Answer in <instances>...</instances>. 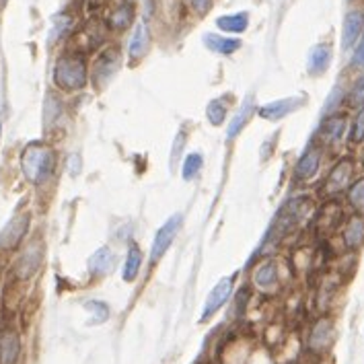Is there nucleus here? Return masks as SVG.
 Masks as SVG:
<instances>
[{"label":"nucleus","mask_w":364,"mask_h":364,"mask_svg":"<svg viewBox=\"0 0 364 364\" xmlns=\"http://www.w3.org/2000/svg\"><path fill=\"white\" fill-rule=\"evenodd\" d=\"M56 151L45 142H29L21 153V171L25 182L31 185H43L56 173Z\"/></svg>","instance_id":"obj_1"},{"label":"nucleus","mask_w":364,"mask_h":364,"mask_svg":"<svg viewBox=\"0 0 364 364\" xmlns=\"http://www.w3.org/2000/svg\"><path fill=\"white\" fill-rule=\"evenodd\" d=\"M91 70L81 52H64L54 66V85L64 93H76L87 87Z\"/></svg>","instance_id":"obj_2"},{"label":"nucleus","mask_w":364,"mask_h":364,"mask_svg":"<svg viewBox=\"0 0 364 364\" xmlns=\"http://www.w3.org/2000/svg\"><path fill=\"white\" fill-rule=\"evenodd\" d=\"M313 212V200L309 195H295L290 197L280 212L276 214L274 226L272 231L266 235L264 243H272L276 245L282 237H286L288 233H292L295 228H299L303 224V220Z\"/></svg>","instance_id":"obj_3"},{"label":"nucleus","mask_w":364,"mask_h":364,"mask_svg":"<svg viewBox=\"0 0 364 364\" xmlns=\"http://www.w3.org/2000/svg\"><path fill=\"white\" fill-rule=\"evenodd\" d=\"M356 180V161L352 157H340L328 171L325 180L321 182L319 195L323 200H338L346 193L350 183Z\"/></svg>","instance_id":"obj_4"},{"label":"nucleus","mask_w":364,"mask_h":364,"mask_svg":"<svg viewBox=\"0 0 364 364\" xmlns=\"http://www.w3.org/2000/svg\"><path fill=\"white\" fill-rule=\"evenodd\" d=\"M122 68L120 45H105L91 64V83L97 91H103Z\"/></svg>","instance_id":"obj_5"},{"label":"nucleus","mask_w":364,"mask_h":364,"mask_svg":"<svg viewBox=\"0 0 364 364\" xmlns=\"http://www.w3.org/2000/svg\"><path fill=\"white\" fill-rule=\"evenodd\" d=\"M323 159H325V149H323L317 140H313V142L301 153V157L297 159L295 169H292V180L299 183V185L313 183L319 178V173H321Z\"/></svg>","instance_id":"obj_6"},{"label":"nucleus","mask_w":364,"mask_h":364,"mask_svg":"<svg viewBox=\"0 0 364 364\" xmlns=\"http://www.w3.org/2000/svg\"><path fill=\"white\" fill-rule=\"evenodd\" d=\"M348 126L350 120L346 114L336 111L330 116H323L315 134V140L323 147V149H338L346 138H348Z\"/></svg>","instance_id":"obj_7"},{"label":"nucleus","mask_w":364,"mask_h":364,"mask_svg":"<svg viewBox=\"0 0 364 364\" xmlns=\"http://www.w3.org/2000/svg\"><path fill=\"white\" fill-rule=\"evenodd\" d=\"M183 226V214L182 212H175L171 214L155 233V239H153V245H151V266H157L165 255L167 251L171 249L173 241L178 239L180 231Z\"/></svg>","instance_id":"obj_8"},{"label":"nucleus","mask_w":364,"mask_h":364,"mask_svg":"<svg viewBox=\"0 0 364 364\" xmlns=\"http://www.w3.org/2000/svg\"><path fill=\"white\" fill-rule=\"evenodd\" d=\"M45 257V247L41 241L33 239L29 245H25L14 261V276L19 280H29L37 274V270L41 268Z\"/></svg>","instance_id":"obj_9"},{"label":"nucleus","mask_w":364,"mask_h":364,"mask_svg":"<svg viewBox=\"0 0 364 364\" xmlns=\"http://www.w3.org/2000/svg\"><path fill=\"white\" fill-rule=\"evenodd\" d=\"M307 105V97L303 95H295V97H282L270 103H264L257 107L255 116H259L266 122H280L292 114H297L299 109H303Z\"/></svg>","instance_id":"obj_10"},{"label":"nucleus","mask_w":364,"mask_h":364,"mask_svg":"<svg viewBox=\"0 0 364 364\" xmlns=\"http://www.w3.org/2000/svg\"><path fill=\"white\" fill-rule=\"evenodd\" d=\"M31 226V212H17L0 231V251H14L27 237Z\"/></svg>","instance_id":"obj_11"},{"label":"nucleus","mask_w":364,"mask_h":364,"mask_svg":"<svg viewBox=\"0 0 364 364\" xmlns=\"http://www.w3.org/2000/svg\"><path fill=\"white\" fill-rule=\"evenodd\" d=\"M334 340H336V323H334V319L332 317H319L313 323L311 332H309L307 348H309V352H313L317 356H323L334 346Z\"/></svg>","instance_id":"obj_12"},{"label":"nucleus","mask_w":364,"mask_h":364,"mask_svg":"<svg viewBox=\"0 0 364 364\" xmlns=\"http://www.w3.org/2000/svg\"><path fill=\"white\" fill-rule=\"evenodd\" d=\"M233 288H235V276H224V278H220V280L214 284V288L210 290V295H208V299H206V303H204L200 321H208L210 317H214V315L228 303V299H231V295H233Z\"/></svg>","instance_id":"obj_13"},{"label":"nucleus","mask_w":364,"mask_h":364,"mask_svg":"<svg viewBox=\"0 0 364 364\" xmlns=\"http://www.w3.org/2000/svg\"><path fill=\"white\" fill-rule=\"evenodd\" d=\"M364 35V8L354 6L346 12L344 23H342V35H340V45L342 52L354 50V45L361 41Z\"/></svg>","instance_id":"obj_14"},{"label":"nucleus","mask_w":364,"mask_h":364,"mask_svg":"<svg viewBox=\"0 0 364 364\" xmlns=\"http://www.w3.org/2000/svg\"><path fill=\"white\" fill-rule=\"evenodd\" d=\"M342 243L348 251H361L364 247V216L363 214H348L344 224L340 226Z\"/></svg>","instance_id":"obj_15"},{"label":"nucleus","mask_w":364,"mask_h":364,"mask_svg":"<svg viewBox=\"0 0 364 364\" xmlns=\"http://www.w3.org/2000/svg\"><path fill=\"white\" fill-rule=\"evenodd\" d=\"M257 107H255V99L253 97H247L241 107L237 109L235 116L228 118V124H226V142H233L239 138V134L247 128V124L251 122V118L255 116Z\"/></svg>","instance_id":"obj_16"},{"label":"nucleus","mask_w":364,"mask_h":364,"mask_svg":"<svg viewBox=\"0 0 364 364\" xmlns=\"http://www.w3.org/2000/svg\"><path fill=\"white\" fill-rule=\"evenodd\" d=\"M149 47H151V27L149 23H138L130 35V41H128V60L132 64H138L147 54H149Z\"/></svg>","instance_id":"obj_17"},{"label":"nucleus","mask_w":364,"mask_h":364,"mask_svg":"<svg viewBox=\"0 0 364 364\" xmlns=\"http://www.w3.org/2000/svg\"><path fill=\"white\" fill-rule=\"evenodd\" d=\"M334 60V50L330 43H317L309 50L307 56V72L309 76H323Z\"/></svg>","instance_id":"obj_18"},{"label":"nucleus","mask_w":364,"mask_h":364,"mask_svg":"<svg viewBox=\"0 0 364 364\" xmlns=\"http://www.w3.org/2000/svg\"><path fill=\"white\" fill-rule=\"evenodd\" d=\"M134 17H136V6L132 0H122L118 2L109 17H107V25H109V31H116V33H124L132 27L134 23Z\"/></svg>","instance_id":"obj_19"},{"label":"nucleus","mask_w":364,"mask_h":364,"mask_svg":"<svg viewBox=\"0 0 364 364\" xmlns=\"http://www.w3.org/2000/svg\"><path fill=\"white\" fill-rule=\"evenodd\" d=\"M202 41L206 45V50H210L212 54L218 56H233L235 52L241 50V39L239 37H231V35H220V33H204Z\"/></svg>","instance_id":"obj_20"},{"label":"nucleus","mask_w":364,"mask_h":364,"mask_svg":"<svg viewBox=\"0 0 364 364\" xmlns=\"http://www.w3.org/2000/svg\"><path fill=\"white\" fill-rule=\"evenodd\" d=\"M116 266V253L111 251V247H99L87 261L89 274L93 278H103L107 276Z\"/></svg>","instance_id":"obj_21"},{"label":"nucleus","mask_w":364,"mask_h":364,"mask_svg":"<svg viewBox=\"0 0 364 364\" xmlns=\"http://www.w3.org/2000/svg\"><path fill=\"white\" fill-rule=\"evenodd\" d=\"M251 280L259 290H272L278 284V264L274 259L259 261L251 272Z\"/></svg>","instance_id":"obj_22"},{"label":"nucleus","mask_w":364,"mask_h":364,"mask_svg":"<svg viewBox=\"0 0 364 364\" xmlns=\"http://www.w3.org/2000/svg\"><path fill=\"white\" fill-rule=\"evenodd\" d=\"M21 356V340L12 330H4L0 334V364H17Z\"/></svg>","instance_id":"obj_23"},{"label":"nucleus","mask_w":364,"mask_h":364,"mask_svg":"<svg viewBox=\"0 0 364 364\" xmlns=\"http://www.w3.org/2000/svg\"><path fill=\"white\" fill-rule=\"evenodd\" d=\"M249 21H251V14H249L247 10H241V12H231V14L218 17V19H216V27H218L222 33L241 35V33L247 31Z\"/></svg>","instance_id":"obj_24"},{"label":"nucleus","mask_w":364,"mask_h":364,"mask_svg":"<svg viewBox=\"0 0 364 364\" xmlns=\"http://www.w3.org/2000/svg\"><path fill=\"white\" fill-rule=\"evenodd\" d=\"M142 264H144V253L142 249L136 245V243H130L128 247V253H126V259H124V268H122V278L124 282H134L142 270Z\"/></svg>","instance_id":"obj_25"},{"label":"nucleus","mask_w":364,"mask_h":364,"mask_svg":"<svg viewBox=\"0 0 364 364\" xmlns=\"http://www.w3.org/2000/svg\"><path fill=\"white\" fill-rule=\"evenodd\" d=\"M231 95H222V97H216L212 99L208 105H206V120L210 126H222L228 118V109H231Z\"/></svg>","instance_id":"obj_26"},{"label":"nucleus","mask_w":364,"mask_h":364,"mask_svg":"<svg viewBox=\"0 0 364 364\" xmlns=\"http://www.w3.org/2000/svg\"><path fill=\"white\" fill-rule=\"evenodd\" d=\"M62 116H64V107H62L60 97L47 93L45 103H43V128H45V130H52V128L60 122Z\"/></svg>","instance_id":"obj_27"},{"label":"nucleus","mask_w":364,"mask_h":364,"mask_svg":"<svg viewBox=\"0 0 364 364\" xmlns=\"http://www.w3.org/2000/svg\"><path fill=\"white\" fill-rule=\"evenodd\" d=\"M72 25H74V17L70 12H58L52 21V31H50L47 43L52 45V43L60 41L62 37H66L72 31Z\"/></svg>","instance_id":"obj_28"},{"label":"nucleus","mask_w":364,"mask_h":364,"mask_svg":"<svg viewBox=\"0 0 364 364\" xmlns=\"http://www.w3.org/2000/svg\"><path fill=\"white\" fill-rule=\"evenodd\" d=\"M344 197H346V204L350 206L352 212L364 216V175L356 178L354 182L350 183V187L346 189Z\"/></svg>","instance_id":"obj_29"},{"label":"nucleus","mask_w":364,"mask_h":364,"mask_svg":"<svg viewBox=\"0 0 364 364\" xmlns=\"http://www.w3.org/2000/svg\"><path fill=\"white\" fill-rule=\"evenodd\" d=\"M346 142L350 147H363L364 144V105L354 109V116L348 126V138Z\"/></svg>","instance_id":"obj_30"},{"label":"nucleus","mask_w":364,"mask_h":364,"mask_svg":"<svg viewBox=\"0 0 364 364\" xmlns=\"http://www.w3.org/2000/svg\"><path fill=\"white\" fill-rule=\"evenodd\" d=\"M346 97H348V89H346L344 85H336V87L330 91V95H328V99H325V103H323L321 118H323V116H330V114L340 111V109H342V105L346 103Z\"/></svg>","instance_id":"obj_31"},{"label":"nucleus","mask_w":364,"mask_h":364,"mask_svg":"<svg viewBox=\"0 0 364 364\" xmlns=\"http://www.w3.org/2000/svg\"><path fill=\"white\" fill-rule=\"evenodd\" d=\"M202 169H204V157H202V153H189V155L183 159L182 165L183 182H193V180H197L200 173H202Z\"/></svg>","instance_id":"obj_32"},{"label":"nucleus","mask_w":364,"mask_h":364,"mask_svg":"<svg viewBox=\"0 0 364 364\" xmlns=\"http://www.w3.org/2000/svg\"><path fill=\"white\" fill-rule=\"evenodd\" d=\"M346 105L352 109H358L364 105V70L354 78V83L348 89V97H346Z\"/></svg>","instance_id":"obj_33"},{"label":"nucleus","mask_w":364,"mask_h":364,"mask_svg":"<svg viewBox=\"0 0 364 364\" xmlns=\"http://www.w3.org/2000/svg\"><path fill=\"white\" fill-rule=\"evenodd\" d=\"M85 309L91 313V321H89L91 325H99L109 319V307L103 301H87Z\"/></svg>","instance_id":"obj_34"},{"label":"nucleus","mask_w":364,"mask_h":364,"mask_svg":"<svg viewBox=\"0 0 364 364\" xmlns=\"http://www.w3.org/2000/svg\"><path fill=\"white\" fill-rule=\"evenodd\" d=\"M185 140H187L185 132H183V130H180V132H178V136H175V140H173V149H171V155H169V163H171V169H175V167H178V163H180V159H182Z\"/></svg>","instance_id":"obj_35"},{"label":"nucleus","mask_w":364,"mask_h":364,"mask_svg":"<svg viewBox=\"0 0 364 364\" xmlns=\"http://www.w3.org/2000/svg\"><path fill=\"white\" fill-rule=\"evenodd\" d=\"M350 68H352V70H358V72H363L364 70V35L361 37V41L354 45V50H352Z\"/></svg>","instance_id":"obj_36"},{"label":"nucleus","mask_w":364,"mask_h":364,"mask_svg":"<svg viewBox=\"0 0 364 364\" xmlns=\"http://www.w3.org/2000/svg\"><path fill=\"white\" fill-rule=\"evenodd\" d=\"M187 8L195 14V17H206L212 8V0H185Z\"/></svg>","instance_id":"obj_37"},{"label":"nucleus","mask_w":364,"mask_h":364,"mask_svg":"<svg viewBox=\"0 0 364 364\" xmlns=\"http://www.w3.org/2000/svg\"><path fill=\"white\" fill-rule=\"evenodd\" d=\"M68 173H70V178H76L78 173H81V169H83V159H81V155L78 153H72L70 157H68Z\"/></svg>","instance_id":"obj_38"},{"label":"nucleus","mask_w":364,"mask_h":364,"mask_svg":"<svg viewBox=\"0 0 364 364\" xmlns=\"http://www.w3.org/2000/svg\"><path fill=\"white\" fill-rule=\"evenodd\" d=\"M358 165H361V169L364 171V144L361 147V157H358Z\"/></svg>","instance_id":"obj_39"},{"label":"nucleus","mask_w":364,"mask_h":364,"mask_svg":"<svg viewBox=\"0 0 364 364\" xmlns=\"http://www.w3.org/2000/svg\"><path fill=\"white\" fill-rule=\"evenodd\" d=\"M0 140H2V118H0Z\"/></svg>","instance_id":"obj_40"},{"label":"nucleus","mask_w":364,"mask_h":364,"mask_svg":"<svg viewBox=\"0 0 364 364\" xmlns=\"http://www.w3.org/2000/svg\"><path fill=\"white\" fill-rule=\"evenodd\" d=\"M0 2H2V4H4V2H6V0H0Z\"/></svg>","instance_id":"obj_41"},{"label":"nucleus","mask_w":364,"mask_h":364,"mask_svg":"<svg viewBox=\"0 0 364 364\" xmlns=\"http://www.w3.org/2000/svg\"><path fill=\"white\" fill-rule=\"evenodd\" d=\"M132 2H134V0H132Z\"/></svg>","instance_id":"obj_42"}]
</instances>
